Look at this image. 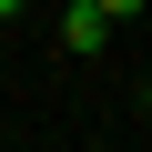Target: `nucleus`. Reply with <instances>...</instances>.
<instances>
[{
	"label": "nucleus",
	"mask_w": 152,
	"mask_h": 152,
	"mask_svg": "<svg viewBox=\"0 0 152 152\" xmlns=\"http://www.w3.org/2000/svg\"><path fill=\"white\" fill-rule=\"evenodd\" d=\"M112 41V20H91V10H61V51H102Z\"/></svg>",
	"instance_id": "1"
},
{
	"label": "nucleus",
	"mask_w": 152,
	"mask_h": 152,
	"mask_svg": "<svg viewBox=\"0 0 152 152\" xmlns=\"http://www.w3.org/2000/svg\"><path fill=\"white\" fill-rule=\"evenodd\" d=\"M71 10H91V20H132V10H152V0H71Z\"/></svg>",
	"instance_id": "2"
},
{
	"label": "nucleus",
	"mask_w": 152,
	"mask_h": 152,
	"mask_svg": "<svg viewBox=\"0 0 152 152\" xmlns=\"http://www.w3.org/2000/svg\"><path fill=\"white\" fill-rule=\"evenodd\" d=\"M0 20H20V0H0Z\"/></svg>",
	"instance_id": "3"
},
{
	"label": "nucleus",
	"mask_w": 152,
	"mask_h": 152,
	"mask_svg": "<svg viewBox=\"0 0 152 152\" xmlns=\"http://www.w3.org/2000/svg\"><path fill=\"white\" fill-rule=\"evenodd\" d=\"M142 112H152V81H142Z\"/></svg>",
	"instance_id": "4"
}]
</instances>
